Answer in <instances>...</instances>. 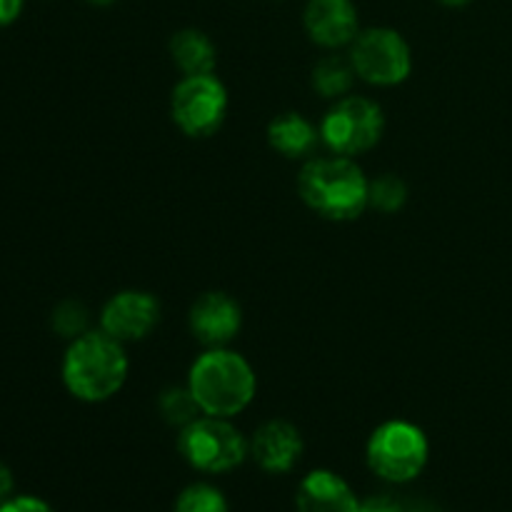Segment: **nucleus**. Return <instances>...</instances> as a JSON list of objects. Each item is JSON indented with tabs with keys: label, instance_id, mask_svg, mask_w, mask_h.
Listing matches in <instances>:
<instances>
[{
	"label": "nucleus",
	"instance_id": "f257e3e1",
	"mask_svg": "<svg viewBox=\"0 0 512 512\" xmlns=\"http://www.w3.org/2000/svg\"><path fill=\"white\" fill-rule=\"evenodd\" d=\"M128 355L120 340L100 333H83L63 355V383L83 403H105L128 380Z\"/></svg>",
	"mask_w": 512,
	"mask_h": 512
},
{
	"label": "nucleus",
	"instance_id": "f03ea898",
	"mask_svg": "<svg viewBox=\"0 0 512 512\" xmlns=\"http://www.w3.org/2000/svg\"><path fill=\"white\" fill-rule=\"evenodd\" d=\"M300 198L310 210L328 220H355L370 205V180L353 158H313L298 178Z\"/></svg>",
	"mask_w": 512,
	"mask_h": 512
},
{
	"label": "nucleus",
	"instance_id": "7ed1b4c3",
	"mask_svg": "<svg viewBox=\"0 0 512 512\" xmlns=\"http://www.w3.org/2000/svg\"><path fill=\"white\" fill-rule=\"evenodd\" d=\"M188 388L203 415L235 418L255 398L258 378L248 360L228 348H210L188 373Z\"/></svg>",
	"mask_w": 512,
	"mask_h": 512
},
{
	"label": "nucleus",
	"instance_id": "20e7f679",
	"mask_svg": "<svg viewBox=\"0 0 512 512\" xmlns=\"http://www.w3.org/2000/svg\"><path fill=\"white\" fill-rule=\"evenodd\" d=\"M430 445L423 430L408 420L378 425L368 440V468L388 483H410L428 465Z\"/></svg>",
	"mask_w": 512,
	"mask_h": 512
},
{
	"label": "nucleus",
	"instance_id": "39448f33",
	"mask_svg": "<svg viewBox=\"0 0 512 512\" xmlns=\"http://www.w3.org/2000/svg\"><path fill=\"white\" fill-rule=\"evenodd\" d=\"M178 450L200 473L220 475L245 463L250 443L228 418L200 415L198 420L180 428Z\"/></svg>",
	"mask_w": 512,
	"mask_h": 512
},
{
	"label": "nucleus",
	"instance_id": "423d86ee",
	"mask_svg": "<svg viewBox=\"0 0 512 512\" xmlns=\"http://www.w3.org/2000/svg\"><path fill=\"white\" fill-rule=\"evenodd\" d=\"M318 130L320 140L335 155L353 158V155L368 153L370 148L378 145L385 130V115L375 100L348 95V98H340L325 113Z\"/></svg>",
	"mask_w": 512,
	"mask_h": 512
},
{
	"label": "nucleus",
	"instance_id": "0eeeda50",
	"mask_svg": "<svg viewBox=\"0 0 512 512\" xmlns=\"http://www.w3.org/2000/svg\"><path fill=\"white\" fill-rule=\"evenodd\" d=\"M170 115L190 138H210L228 115V90L210 75H185L170 95Z\"/></svg>",
	"mask_w": 512,
	"mask_h": 512
},
{
	"label": "nucleus",
	"instance_id": "6e6552de",
	"mask_svg": "<svg viewBox=\"0 0 512 512\" xmlns=\"http://www.w3.org/2000/svg\"><path fill=\"white\" fill-rule=\"evenodd\" d=\"M350 63L355 75L370 85H400L408 80L413 70V53L410 45L398 30L393 28H368L360 30L358 38L350 45Z\"/></svg>",
	"mask_w": 512,
	"mask_h": 512
},
{
	"label": "nucleus",
	"instance_id": "1a4fd4ad",
	"mask_svg": "<svg viewBox=\"0 0 512 512\" xmlns=\"http://www.w3.org/2000/svg\"><path fill=\"white\" fill-rule=\"evenodd\" d=\"M160 320V305L155 295L145 290H123L105 303L100 313V330L120 343L148 338Z\"/></svg>",
	"mask_w": 512,
	"mask_h": 512
},
{
	"label": "nucleus",
	"instance_id": "9d476101",
	"mask_svg": "<svg viewBox=\"0 0 512 512\" xmlns=\"http://www.w3.org/2000/svg\"><path fill=\"white\" fill-rule=\"evenodd\" d=\"M303 25L308 38L320 48H345L353 45L360 33L358 8L353 0H308Z\"/></svg>",
	"mask_w": 512,
	"mask_h": 512
},
{
	"label": "nucleus",
	"instance_id": "9b49d317",
	"mask_svg": "<svg viewBox=\"0 0 512 512\" xmlns=\"http://www.w3.org/2000/svg\"><path fill=\"white\" fill-rule=\"evenodd\" d=\"M190 333L208 348H225L243 325V310L228 293H205L193 303L188 315Z\"/></svg>",
	"mask_w": 512,
	"mask_h": 512
},
{
	"label": "nucleus",
	"instance_id": "f8f14e48",
	"mask_svg": "<svg viewBox=\"0 0 512 512\" xmlns=\"http://www.w3.org/2000/svg\"><path fill=\"white\" fill-rule=\"evenodd\" d=\"M250 455L265 473H290L303 455V435L288 420H268L255 430Z\"/></svg>",
	"mask_w": 512,
	"mask_h": 512
},
{
	"label": "nucleus",
	"instance_id": "ddd939ff",
	"mask_svg": "<svg viewBox=\"0 0 512 512\" xmlns=\"http://www.w3.org/2000/svg\"><path fill=\"white\" fill-rule=\"evenodd\" d=\"M298 512H358L360 503L353 488L330 470H313L300 483L295 495Z\"/></svg>",
	"mask_w": 512,
	"mask_h": 512
},
{
	"label": "nucleus",
	"instance_id": "4468645a",
	"mask_svg": "<svg viewBox=\"0 0 512 512\" xmlns=\"http://www.w3.org/2000/svg\"><path fill=\"white\" fill-rule=\"evenodd\" d=\"M320 130L313 128L310 120L298 113H283L268 125L270 148L278 150L285 158H305L315 150Z\"/></svg>",
	"mask_w": 512,
	"mask_h": 512
},
{
	"label": "nucleus",
	"instance_id": "2eb2a0df",
	"mask_svg": "<svg viewBox=\"0 0 512 512\" xmlns=\"http://www.w3.org/2000/svg\"><path fill=\"white\" fill-rule=\"evenodd\" d=\"M170 55L173 63L183 70L185 75H210L218 63L215 45L203 30L185 28L173 35L170 40Z\"/></svg>",
	"mask_w": 512,
	"mask_h": 512
},
{
	"label": "nucleus",
	"instance_id": "dca6fc26",
	"mask_svg": "<svg viewBox=\"0 0 512 512\" xmlns=\"http://www.w3.org/2000/svg\"><path fill=\"white\" fill-rule=\"evenodd\" d=\"M355 68L350 58H340V55H328L320 60L313 70V88L318 90L323 98H345L353 88Z\"/></svg>",
	"mask_w": 512,
	"mask_h": 512
},
{
	"label": "nucleus",
	"instance_id": "f3484780",
	"mask_svg": "<svg viewBox=\"0 0 512 512\" xmlns=\"http://www.w3.org/2000/svg\"><path fill=\"white\" fill-rule=\"evenodd\" d=\"M160 413H163V418L168 420L170 425L185 428V425H190L193 420H198L200 415H203V410L198 408L193 393H190V388L185 385V388L165 390L163 398H160Z\"/></svg>",
	"mask_w": 512,
	"mask_h": 512
},
{
	"label": "nucleus",
	"instance_id": "a211bd4d",
	"mask_svg": "<svg viewBox=\"0 0 512 512\" xmlns=\"http://www.w3.org/2000/svg\"><path fill=\"white\" fill-rule=\"evenodd\" d=\"M175 512H230L228 500L208 483H193L178 495Z\"/></svg>",
	"mask_w": 512,
	"mask_h": 512
},
{
	"label": "nucleus",
	"instance_id": "6ab92c4d",
	"mask_svg": "<svg viewBox=\"0 0 512 512\" xmlns=\"http://www.w3.org/2000/svg\"><path fill=\"white\" fill-rule=\"evenodd\" d=\"M408 200V185L398 175L388 173L370 180V208H378L383 213H395Z\"/></svg>",
	"mask_w": 512,
	"mask_h": 512
},
{
	"label": "nucleus",
	"instance_id": "aec40b11",
	"mask_svg": "<svg viewBox=\"0 0 512 512\" xmlns=\"http://www.w3.org/2000/svg\"><path fill=\"white\" fill-rule=\"evenodd\" d=\"M53 328L55 333H60L63 338H80L83 333H88V330H85L88 328V310L80 303H75V300L58 305V310H55L53 315Z\"/></svg>",
	"mask_w": 512,
	"mask_h": 512
},
{
	"label": "nucleus",
	"instance_id": "412c9836",
	"mask_svg": "<svg viewBox=\"0 0 512 512\" xmlns=\"http://www.w3.org/2000/svg\"><path fill=\"white\" fill-rule=\"evenodd\" d=\"M0 512H53L48 503H43L40 498H30V495H23V498H13L0 503Z\"/></svg>",
	"mask_w": 512,
	"mask_h": 512
},
{
	"label": "nucleus",
	"instance_id": "4be33fe9",
	"mask_svg": "<svg viewBox=\"0 0 512 512\" xmlns=\"http://www.w3.org/2000/svg\"><path fill=\"white\" fill-rule=\"evenodd\" d=\"M358 512H403L393 498H385V495H378V498H370L365 503H360Z\"/></svg>",
	"mask_w": 512,
	"mask_h": 512
},
{
	"label": "nucleus",
	"instance_id": "5701e85b",
	"mask_svg": "<svg viewBox=\"0 0 512 512\" xmlns=\"http://www.w3.org/2000/svg\"><path fill=\"white\" fill-rule=\"evenodd\" d=\"M23 13V0H0V28L15 23Z\"/></svg>",
	"mask_w": 512,
	"mask_h": 512
},
{
	"label": "nucleus",
	"instance_id": "b1692460",
	"mask_svg": "<svg viewBox=\"0 0 512 512\" xmlns=\"http://www.w3.org/2000/svg\"><path fill=\"white\" fill-rule=\"evenodd\" d=\"M13 490V473L0 463V503H5L8 493Z\"/></svg>",
	"mask_w": 512,
	"mask_h": 512
},
{
	"label": "nucleus",
	"instance_id": "393cba45",
	"mask_svg": "<svg viewBox=\"0 0 512 512\" xmlns=\"http://www.w3.org/2000/svg\"><path fill=\"white\" fill-rule=\"evenodd\" d=\"M440 3H443L445 8H465V5H470L473 0H440Z\"/></svg>",
	"mask_w": 512,
	"mask_h": 512
},
{
	"label": "nucleus",
	"instance_id": "a878e982",
	"mask_svg": "<svg viewBox=\"0 0 512 512\" xmlns=\"http://www.w3.org/2000/svg\"><path fill=\"white\" fill-rule=\"evenodd\" d=\"M88 3H93V5H100V8H105V5H113L115 0H88Z\"/></svg>",
	"mask_w": 512,
	"mask_h": 512
},
{
	"label": "nucleus",
	"instance_id": "bb28decb",
	"mask_svg": "<svg viewBox=\"0 0 512 512\" xmlns=\"http://www.w3.org/2000/svg\"><path fill=\"white\" fill-rule=\"evenodd\" d=\"M410 512H438V510L428 508V505H420V508H415V510H410Z\"/></svg>",
	"mask_w": 512,
	"mask_h": 512
}]
</instances>
